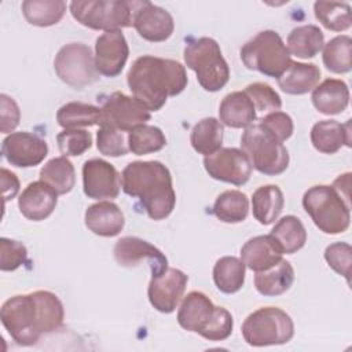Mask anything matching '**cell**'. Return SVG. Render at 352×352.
Instances as JSON below:
<instances>
[{
  "label": "cell",
  "instance_id": "obj_1",
  "mask_svg": "<svg viewBox=\"0 0 352 352\" xmlns=\"http://www.w3.org/2000/svg\"><path fill=\"white\" fill-rule=\"evenodd\" d=\"M65 309L56 294L37 290L8 298L0 309V319L11 338L22 346L34 345L44 334L60 329Z\"/></svg>",
  "mask_w": 352,
  "mask_h": 352
},
{
  "label": "cell",
  "instance_id": "obj_2",
  "mask_svg": "<svg viewBox=\"0 0 352 352\" xmlns=\"http://www.w3.org/2000/svg\"><path fill=\"white\" fill-rule=\"evenodd\" d=\"M128 87L136 100L147 110L158 111L169 96L184 91L188 78L182 63L173 59L143 55L138 58L128 74Z\"/></svg>",
  "mask_w": 352,
  "mask_h": 352
},
{
  "label": "cell",
  "instance_id": "obj_3",
  "mask_svg": "<svg viewBox=\"0 0 352 352\" xmlns=\"http://www.w3.org/2000/svg\"><path fill=\"white\" fill-rule=\"evenodd\" d=\"M125 194L138 198L147 216L153 220L168 217L176 205L169 169L160 161H133L121 173Z\"/></svg>",
  "mask_w": 352,
  "mask_h": 352
},
{
  "label": "cell",
  "instance_id": "obj_4",
  "mask_svg": "<svg viewBox=\"0 0 352 352\" xmlns=\"http://www.w3.org/2000/svg\"><path fill=\"white\" fill-rule=\"evenodd\" d=\"M177 322L184 330L197 333L208 341L227 340L234 327L232 315L226 308L216 307L201 292H191L183 298Z\"/></svg>",
  "mask_w": 352,
  "mask_h": 352
},
{
  "label": "cell",
  "instance_id": "obj_5",
  "mask_svg": "<svg viewBox=\"0 0 352 352\" xmlns=\"http://www.w3.org/2000/svg\"><path fill=\"white\" fill-rule=\"evenodd\" d=\"M241 150L246 154L252 168L267 176L283 173L289 166V151L260 121L253 122L241 136Z\"/></svg>",
  "mask_w": 352,
  "mask_h": 352
},
{
  "label": "cell",
  "instance_id": "obj_6",
  "mask_svg": "<svg viewBox=\"0 0 352 352\" xmlns=\"http://www.w3.org/2000/svg\"><path fill=\"white\" fill-rule=\"evenodd\" d=\"M302 206L324 234H341L349 227L351 204L333 186L320 184L308 188L302 195Z\"/></svg>",
  "mask_w": 352,
  "mask_h": 352
},
{
  "label": "cell",
  "instance_id": "obj_7",
  "mask_svg": "<svg viewBox=\"0 0 352 352\" xmlns=\"http://www.w3.org/2000/svg\"><path fill=\"white\" fill-rule=\"evenodd\" d=\"M184 62L195 72L199 85L209 92L220 91L230 80V67L220 45L212 37L190 40L184 48Z\"/></svg>",
  "mask_w": 352,
  "mask_h": 352
},
{
  "label": "cell",
  "instance_id": "obj_8",
  "mask_svg": "<svg viewBox=\"0 0 352 352\" xmlns=\"http://www.w3.org/2000/svg\"><path fill=\"white\" fill-rule=\"evenodd\" d=\"M241 60L249 70L278 78L293 62L282 37L275 30H263L241 48Z\"/></svg>",
  "mask_w": 352,
  "mask_h": 352
},
{
  "label": "cell",
  "instance_id": "obj_9",
  "mask_svg": "<svg viewBox=\"0 0 352 352\" xmlns=\"http://www.w3.org/2000/svg\"><path fill=\"white\" fill-rule=\"evenodd\" d=\"M242 336L250 346L283 345L293 338L294 323L283 309L263 307L245 319Z\"/></svg>",
  "mask_w": 352,
  "mask_h": 352
},
{
  "label": "cell",
  "instance_id": "obj_10",
  "mask_svg": "<svg viewBox=\"0 0 352 352\" xmlns=\"http://www.w3.org/2000/svg\"><path fill=\"white\" fill-rule=\"evenodd\" d=\"M72 16L94 30H121L132 26L133 6L124 0H74L69 6Z\"/></svg>",
  "mask_w": 352,
  "mask_h": 352
},
{
  "label": "cell",
  "instance_id": "obj_11",
  "mask_svg": "<svg viewBox=\"0 0 352 352\" xmlns=\"http://www.w3.org/2000/svg\"><path fill=\"white\" fill-rule=\"evenodd\" d=\"M56 76L67 85L82 89L99 78L92 50L82 43L63 45L54 59Z\"/></svg>",
  "mask_w": 352,
  "mask_h": 352
},
{
  "label": "cell",
  "instance_id": "obj_12",
  "mask_svg": "<svg viewBox=\"0 0 352 352\" xmlns=\"http://www.w3.org/2000/svg\"><path fill=\"white\" fill-rule=\"evenodd\" d=\"M208 175L219 182L243 186L252 175V165L246 154L235 147H224L204 158Z\"/></svg>",
  "mask_w": 352,
  "mask_h": 352
},
{
  "label": "cell",
  "instance_id": "obj_13",
  "mask_svg": "<svg viewBox=\"0 0 352 352\" xmlns=\"http://www.w3.org/2000/svg\"><path fill=\"white\" fill-rule=\"evenodd\" d=\"M100 109L103 124L111 125L121 132H131L133 128L146 124V121L151 118L150 110L133 96H128L122 92L109 95Z\"/></svg>",
  "mask_w": 352,
  "mask_h": 352
},
{
  "label": "cell",
  "instance_id": "obj_14",
  "mask_svg": "<svg viewBox=\"0 0 352 352\" xmlns=\"http://www.w3.org/2000/svg\"><path fill=\"white\" fill-rule=\"evenodd\" d=\"M188 276L177 270L168 267L161 274L151 275L147 296L150 304L162 314L173 312L184 294Z\"/></svg>",
  "mask_w": 352,
  "mask_h": 352
},
{
  "label": "cell",
  "instance_id": "obj_15",
  "mask_svg": "<svg viewBox=\"0 0 352 352\" xmlns=\"http://www.w3.org/2000/svg\"><path fill=\"white\" fill-rule=\"evenodd\" d=\"M4 160L16 168H30L41 164L48 154L47 142L30 132H11L1 143Z\"/></svg>",
  "mask_w": 352,
  "mask_h": 352
},
{
  "label": "cell",
  "instance_id": "obj_16",
  "mask_svg": "<svg viewBox=\"0 0 352 352\" xmlns=\"http://www.w3.org/2000/svg\"><path fill=\"white\" fill-rule=\"evenodd\" d=\"M132 26L140 37L151 43H161L172 36L175 21L165 8L150 1H132Z\"/></svg>",
  "mask_w": 352,
  "mask_h": 352
},
{
  "label": "cell",
  "instance_id": "obj_17",
  "mask_svg": "<svg viewBox=\"0 0 352 352\" xmlns=\"http://www.w3.org/2000/svg\"><path fill=\"white\" fill-rule=\"evenodd\" d=\"M121 176L107 161L92 158L82 165V190L92 199H113L120 194Z\"/></svg>",
  "mask_w": 352,
  "mask_h": 352
},
{
  "label": "cell",
  "instance_id": "obj_18",
  "mask_svg": "<svg viewBox=\"0 0 352 352\" xmlns=\"http://www.w3.org/2000/svg\"><path fill=\"white\" fill-rule=\"evenodd\" d=\"M113 256L117 264L125 268L136 267L142 260H147L150 263L151 275L161 274L168 268V260L162 252L150 242L138 236L120 238L114 245Z\"/></svg>",
  "mask_w": 352,
  "mask_h": 352
},
{
  "label": "cell",
  "instance_id": "obj_19",
  "mask_svg": "<svg viewBox=\"0 0 352 352\" xmlns=\"http://www.w3.org/2000/svg\"><path fill=\"white\" fill-rule=\"evenodd\" d=\"M129 55V47L121 30L102 33L95 43V67L99 74L106 77L118 76Z\"/></svg>",
  "mask_w": 352,
  "mask_h": 352
},
{
  "label": "cell",
  "instance_id": "obj_20",
  "mask_svg": "<svg viewBox=\"0 0 352 352\" xmlns=\"http://www.w3.org/2000/svg\"><path fill=\"white\" fill-rule=\"evenodd\" d=\"M58 192L45 182H32L18 198L19 212L32 221H41L51 216L56 204Z\"/></svg>",
  "mask_w": 352,
  "mask_h": 352
},
{
  "label": "cell",
  "instance_id": "obj_21",
  "mask_svg": "<svg viewBox=\"0 0 352 352\" xmlns=\"http://www.w3.org/2000/svg\"><path fill=\"white\" fill-rule=\"evenodd\" d=\"M282 249L275 238L268 235L253 236L241 248V260L249 270L264 271L282 260Z\"/></svg>",
  "mask_w": 352,
  "mask_h": 352
},
{
  "label": "cell",
  "instance_id": "obj_22",
  "mask_svg": "<svg viewBox=\"0 0 352 352\" xmlns=\"http://www.w3.org/2000/svg\"><path fill=\"white\" fill-rule=\"evenodd\" d=\"M84 221L87 228L99 236H116L124 226L125 217L118 205L109 201H102L87 208Z\"/></svg>",
  "mask_w": 352,
  "mask_h": 352
},
{
  "label": "cell",
  "instance_id": "obj_23",
  "mask_svg": "<svg viewBox=\"0 0 352 352\" xmlns=\"http://www.w3.org/2000/svg\"><path fill=\"white\" fill-rule=\"evenodd\" d=\"M351 120L345 124L334 120H323L312 126L311 143L319 153L334 154L342 146L351 147Z\"/></svg>",
  "mask_w": 352,
  "mask_h": 352
},
{
  "label": "cell",
  "instance_id": "obj_24",
  "mask_svg": "<svg viewBox=\"0 0 352 352\" xmlns=\"http://www.w3.org/2000/svg\"><path fill=\"white\" fill-rule=\"evenodd\" d=\"M220 122L230 128H248L257 118L253 102L245 91H235L226 95L219 107Z\"/></svg>",
  "mask_w": 352,
  "mask_h": 352
},
{
  "label": "cell",
  "instance_id": "obj_25",
  "mask_svg": "<svg viewBox=\"0 0 352 352\" xmlns=\"http://www.w3.org/2000/svg\"><path fill=\"white\" fill-rule=\"evenodd\" d=\"M314 107L326 116L342 113L349 103V89L342 80L327 78L312 91Z\"/></svg>",
  "mask_w": 352,
  "mask_h": 352
},
{
  "label": "cell",
  "instance_id": "obj_26",
  "mask_svg": "<svg viewBox=\"0 0 352 352\" xmlns=\"http://www.w3.org/2000/svg\"><path fill=\"white\" fill-rule=\"evenodd\" d=\"M279 88L289 95H304L318 85L320 69L315 63L292 62L278 78Z\"/></svg>",
  "mask_w": 352,
  "mask_h": 352
},
{
  "label": "cell",
  "instance_id": "obj_27",
  "mask_svg": "<svg viewBox=\"0 0 352 352\" xmlns=\"http://www.w3.org/2000/svg\"><path fill=\"white\" fill-rule=\"evenodd\" d=\"M294 282V270L287 260H280L275 265L258 271L254 275L256 290L261 296L275 297L286 293Z\"/></svg>",
  "mask_w": 352,
  "mask_h": 352
},
{
  "label": "cell",
  "instance_id": "obj_28",
  "mask_svg": "<svg viewBox=\"0 0 352 352\" xmlns=\"http://www.w3.org/2000/svg\"><path fill=\"white\" fill-rule=\"evenodd\" d=\"M285 197L282 190L275 184H267L258 187L252 197V210L254 219L268 226L274 223L283 210Z\"/></svg>",
  "mask_w": 352,
  "mask_h": 352
},
{
  "label": "cell",
  "instance_id": "obj_29",
  "mask_svg": "<svg viewBox=\"0 0 352 352\" xmlns=\"http://www.w3.org/2000/svg\"><path fill=\"white\" fill-rule=\"evenodd\" d=\"M56 121L63 129H80L103 124L102 109L89 103L69 102L59 107Z\"/></svg>",
  "mask_w": 352,
  "mask_h": 352
},
{
  "label": "cell",
  "instance_id": "obj_30",
  "mask_svg": "<svg viewBox=\"0 0 352 352\" xmlns=\"http://www.w3.org/2000/svg\"><path fill=\"white\" fill-rule=\"evenodd\" d=\"M324 36L316 25H301L294 28L287 36V51L301 59L314 58L322 51Z\"/></svg>",
  "mask_w": 352,
  "mask_h": 352
},
{
  "label": "cell",
  "instance_id": "obj_31",
  "mask_svg": "<svg viewBox=\"0 0 352 352\" xmlns=\"http://www.w3.org/2000/svg\"><path fill=\"white\" fill-rule=\"evenodd\" d=\"M223 132V125L217 118L206 117L192 126L190 143L198 154L206 157L221 148Z\"/></svg>",
  "mask_w": 352,
  "mask_h": 352
},
{
  "label": "cell",
  "instance_id": "obj_32",
  "mask_svg": "<svg viewBox=\"0 0 352 352\" xmlns=\"http://www.w3.org/2000/svg\"><path fill=\"white\" fill-rule=\"evenodd\" d=\"M246 267L242 260L234 256L220 257L213 267V280L216 287L226 294H234L245 283Z\"/></svg>",
  "mask_w": 352,
  "mask_h": 352
},
{
  "label": "cell",
  "instance_id": "obj_33",
  "mask_svg": "<svg viewBox=\"0 0 352 352\" xmlns=\"http://www.w3.org/2000/svg\"><path fill=\"white\" fill-rule=\"evenodd\" d=\"M25 19L38 28L56 25L66 12V3L62 0H25L22 3Z\"/></svg>",
  "mask_w": 352,
  "mask_h": 352
},
{
  "label": "cell",
  "instance_id": "obj_34",
  "mask_svg": "<svg viewBox=\"0 0 352 352\" xmlns=\"http://www.w3.org/2000/svg\"><path fill=\"white\" fill-rule=\"evenodd\" d=\"M278 245L280 246L283 254H293L304 248L307 242V231L300 219L293 214L283 216L270 232Z\"/></svg>",
  "mask_w": 352,
  "mask_h": 352
},
{
  "label": "cell",
  "instance_id": "obj_35",
  "mask_svg": "<svg viewBox=\"0 0 352 352\" xmlns=\"http://www.w3.org/2000/svg\"><path fill=\"white\" fill-rule=\"evenodd\" d=\"M40 180L50 184L59 195L73 190L76 183V172L67 157H55L40 169Z\"/></svg>",
  "mask_w": 352,
  "mask_h": 352
},
{
  "label": "cell",
  "instance_id": "obj_36",
  "mask_svg": "<svg viewBox=\"0 0 352 352\" xmlns=\"http://www.w3.org/2000/svg\"><path fill=\"white\" fill-rule=\"evenodd\" d=\"M212 210L223 223H241L248 217L249 199L242 191L227 190L216 198Z\"/></svg>",
  "mask_w": 352,
  "mask_h": 352
},
{
  "label": "cell",
  "instance_id": "obj_37",
  "mask_svg": "<svg viewBox=\"0 0 352 352\" xmlns=\"http://www.w3.org/2000/svg\"><path fill=\"white\" fill-rule=\"evenodd\" d=\"M352 38L346 34L337 36L323 45V65L336 74L349 73L352 69Z\"/></svg>",
  "mask_w": 352,
  "mask_h": 352
},
{
  "label": "cell",
  "instance_id": "obj_38",
  "mask_svg": "<svg viewBox=\"0 0 352 352\" xmlns=\"http://www.w3.org/2000/svg\"><path fill=\"white\" fill-rule=\"evenodd\" d=\"M128 148L135 155H144L162 150L166 146L164 132L154 125H139L128 133Z\"/></svg>",
  "mask_w": 352,
  "mask_h": 352
},
{
  "label": "cell",
  "instance_id": "obj_39",
  "mask_svg": "<svg viewBox=\"0 0 352 352\" xmlns=\"http://www.w3.org/2000/svg\"><path fill=\"white\" fill-rule=\"evenodd\" d=\"M314 12L316 19L329 30L344 32L351 28V6L348 3L316 1Z\"/></svg>",
  "mask_w": 352,
  "mask_h": 352
},
{
  "label": "cell",
  "instance_id": "obj_40",
  "mask_svg": "<svg viewBox=\"0 0 352 352\" xmlns=\"http://www.w3.org/2000/svg\"><path fill=\"white\" fill-rule=\"evenodd\" d=\"M96 147L100 154L107 157H120L128 154V140L117 128L103 124L96 132Z\"/></svg>",
  "mask_w": 352,
  "mask_h": 352
},
{
  "label": "cell",
  "instance_id": "obj_41",
  "mask_svg": "<svg viewBox=\"0 0 352 352\" xmlns=\"http://www.w3.org/2000/svg\"><path fill=\"white\" fill-rule=\"evenodd\" d=\"M56 143L63 157H77L92 146V135L85 129H63L58 133Z\"/></svg>",
  "mask_w": 352,
  "mask_h": 352
},
{
  "label": "cell",
  "instance_id": "obj_42",
  "mask_svg": "<svg viewBox=\"0 0 352 352\" xmlns=\"http://www.w3.org/2000/svg\"><path fill=\"white\" fill-rule=\"evenodd\" d=\"M245 94L253 102L256 111L272 113V111H279L282 107L280 96L268 84H264V82L249 84L245 88Z\"/></svg>",
  "mask_w": 352,
  "mask_h": 352
},
{
  "label": "cell",
  "instance_id": "obj_43",
  "mask_svg": "<svg viewBox=\"0 0 352 352\" xmlns=\"http://www.w3.org/2000/svg\"><path fill=\"white\" fill-rule=\"evenodd\" d=\"M324 260L330 268L338 275H342L346 282H351V264H352V248L346 242H336L326 248Z\"/></svg>",
  "mask_w": 352,
  "mask_h": 352
},
{
  "label": "cell",
  "instance_id": "obj_44",
  "mask_svg": "<svg viewBox=\"0 0 352 352\" xmlns=\"http://www.w3.org/2000/svg\"><path fill=\"white\" fill-rule=\"evenodd\" d=\"M28 260V249L22 242L1 238L0 239V270L15 271Z\"/></svg>",
  "mask_w": 352,
  "mask_h": 352
},
{
  "label": "cell",
  "instance_id": "obj_45",
  "mask_svg": "<svg viewBox=\"0 0 352 352\" xmlns=\"http://www.w3.org/2000/svg\"><path fill=\"white\" fill-rule=\"evenodd\" d=\"M265 128H268L280 142L287 140L294 129L293 120L289 114L283 111H272L268 113L265 117L258 120Z\"/></svg>",
  "mask_w": 352,
  "mask_h": 352
},
{
  "label": "cell",
  "instance_id": "obj_46",
  "mask_svg": "<svg viewBox=\"0 0 352 352\" xmlns=\"http://www.w3.org/2000/svg\"><path fill=\"white\" fill-rule=\"evenodd\" d=\"M21 120V110L18 103L8 95H0V121H1V132L10 133L12 132Z\"/></svg>",
  "mask_w": 352,
  "mask_h": 352
},
{
  "label": "cell",
  "instance_id": "obj_47",
  "mask_svg": "<svg viewBox=\"0 0 352 352\" xmlns=\"http://www.w3.org/2000/svg\"><path fill=\"white\" fill-rule=\"evenodd\" d=\"M1 191H3V205L6 201L12 199L19 191V180L15 173L1 168Z\"/></svg>",
  "mask_w": 352,
  "mask_h": 352
},
{
  "label": "cell",
  "instance_id": "obj_48",
  "mask_svg": "<svg viewBox=\"0 0 352 352\" xmlns=\"http://www.w3.org/2000/svg\"><path fill=\"white\" fill-rule=\"evenodd\" d=\"M349 186H351V173L349 172L340 175L333 183V187L348 201H349Z\"/></svg>",
  "mask_w": 352,
  "mask_h": 352
}]
</instances>
